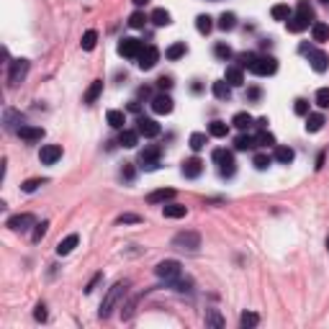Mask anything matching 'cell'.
I'll return each instance as SVG.
<instances>
[{
	"instance_id": "6da1fadb",
	"label": "cell",
	"mask_w": 329,
	"mask_h": 329,
	"mask_svg": "<svg viewBox=\"0 0 329 329\" xmlns=\"http://www.w3.org/2000/svg\"><path fill=\"white\" fill-rule=\"evenodd\" d=\"M124 293H126V283H116L113 288H108L106 298H103V304H100V317H103V319H108V317H111L113 306L118 304V298H121Z\"/></svg>"
},
{
	"instance_id": "7a4b0ae2",
	"label": "cell",
	"mask_w": 329,
	"mask_h": 329,
	"mask_svg": "<svg viewBox=\"0 0 329 329\" xmlns=\"http://www.w3.org/2000/svg\"><path fill=\"white\" fill-rule=\"evenodd\" d=\"M211 157H214V162L219 164L221 177H232V175L237 172V164H234V157H232L229 149H214Z\"/></svg>"
},
{
	"instance_id": "3957f363",
	"label": "cell",
	"mask_w": 329,
	"mask_h": 329,
	"mask_svg": "<svg viewBox=\"0 0 329 329\" xmlns=\"http://www.w3.org/2000/svg\"><path fill=\"white\" fill-rule=\"evenodd\" d=\"M172 247L177 249H188V252H196L201 247V234L198 232H180V234H175L172 237Z\"/></svg>"
},
{
	"instance_id": "277c9868",
	"label": "cell",
	"mask_w": 329,
	"mask_h": 329,
	"mask_svg": "<svg viewBox=\"0 0 329 329\" xmlns=\"http://www.w3.org/2000/svg\"><path fill=\"white\" fill-rule=\"evenodd\" d=\"M180 262L177 260H164V262H160L157 267H155V275L157 278H162V280H175V278H180Z\"/></svg>"
},
{
	"instance_id": "5b68a950",
	"label": "cell",
	"mask_w": 329,
	"mask_h": 329,
	"mask_svg": "<svg viewBox=\"0 0 329 329\" xmlns=\"http://www.w3.org/2000/svg\"><path fill=\"white\" fill-rule=\"evenodd\" d=\"M301 52H304V54H309V65H311V70H314V72H324V70L329 67V57H327L324 52L311 49V47H306V44H301Z\"/></svg>"
},
{
	"instance_id": "8992f818",
	"label": "cell",
	"mask_w": 329,
	"mask_h": 329,
	"mask_svg": "<svg viewBox=\"0 0 329 329\" xmlns=\"http://www.w3.org/2000/svg\"><path fill=\"white\" fill-rule=\"evenodd\" d=\"M28 67H31V65H28V59H13V62H10V72H8V85L16 87L26 78Z\"/></svg>"
},
{
	"instance_id": "52a82bcc",
	"label": "cell",
	"mask_w": 329,
	"mask_h": 329,
	"mask_svg": "<svg viewBox=\"0 0 329 329\" xmlns=\"http://www.w3.org/2000/svg\"><path fill=\"white\" fill-rule=\"evenodd\" d=\"M142 49H144V44L139 41V39H121V44H118V54L121 57H129V59H137L139 54H142Z\"/></svg>"
},
{
	"instance_id": "ba28073f",
	"label": "cell",
	"mask_w": 329,
	"mask_h": 329,
	"mask_svg": "<svg viewBox=\"0 0 329 329\" xmlns=\"http://www.w3.org/2000/svg\"><path fill=\"white\" fill-rule=\"evenodd\" d=\"M275 70H278L275 57H260V54H257L255 62H252V67H249V72H255V75H273Z\"/></svg>"
},
{
	"instance_id": "9c48e42d",
	"label": "cell",
	"mask_w": 329,
	"mask_h": 329,
	"mask_svg": "<svg viewBox=\"0 0 329 329\" xmlns=\"http://www.w3.org/2000/svg\"><path fill=\"white\" fill-rule=\"evenodd\" d=\"M8 227L13 232H28L31 227H36V219H34V214H16L8 219Z\"/></svg>"
},
{
	"instance_id": "30bf717a",
	"label": "cell",
	"mask_w": 329,
	"mask_h": 329,
	"mask_svg": "<svg viewBox=\"0 0 329 329\" xmlns=\"http://www.w3.org/2000/svg\"><path fill=\"white\" fill-rule=\"evenodd\" d=\"M157 59H160L157 47H144V49H142V54L137 57V65H139L142 70H152V67L157 65Z\"/></svg>"
},
{
	"instance_id": "8fae6325",
	"label": "cell",
	"mask_w": 329,
	"mask_h": 329,
	"mask_svg": "<svg viewBox=\"0 0 329 329\" xmlns=\"http://www.w3.org/2000/svg\"><path fill=\"white\" fill-rule=\"evenodd\" d=\"M137 131H139V137L155 139V137H160V124L152 121V118H139V121H137Z\"/></svg>"
},
{
	"instance_id": "7c38bea8",
	"label": "cell",
	"mask_w": 329,
	"mask_h": 329,
	"mask_svg": "<svg viewBox=\"0 0 329 329\" xmlns=\"http://www.w3.org/2000/svg\"><path fill=\"white\" fill-rule=\"evenodd\" d=\"M59 157H62V147H59V144H44L41 152H39V160L44 164H54Z\"/></svg>"
},
{
	"instance_id": "4fadbf2b",
	"label": "cell",
	"mask_w": 329,
	"mask_h": 329,
	"mask_svg": "<svg viewBox=\"0 0 329 329\" xmlns=\"http://www.w3.org/2000/svg\"><path fill=\"white\" fill-rule=\"evenodd\" d=\"M172 108H175V106H172V98H170V95L162 93V95H155V98H152V111H155V113L164 116V113H172Z\"/></svg>"
},
{
	"instance_id": "5bb4252c",
	"label": "cell",
	"mask_w": 329,
	"mask_h": 329,
	"mask_svg": "<svg viewBox=\"0 0 329 329\" xmlns=\"http://www.w3.org/2000/svg\"><path fill=\"white\" fill-rule=\"evenodd\" d=\"M201 172H203V160L190 157V160L183 162V175H185V177H198Z\"/></svg>"
},
{
	"instance_id": "9a60e30c",
	"label": "cell",
	"mask_w": 329,
	"mask_h": 329,
	"mask_svg": "<svg viewBox=\"0 0 329 329\" xmlns=\"http://www.w3.org/2000/svg\"><path fill=\"white\" fill-rule=\"evenodd\" d=\"M3 118H5V129H8V131H16V134L21 131V126H23V116H21L18 111H13V108H8Z\"/></svg>"
},
{
	"instance_id": "2e32d148",
	"label": "cell",
	"mask_w": 329,
	"mask_h": 329,
	"mask_svg": "<svg viewBox=\"0 0 329 329\" xmlns=\"http://www.w3.org/2000/svg\"><path fill=\"white\" fill-rule=\"evenodd\" d=\"M80 242V237L78 234H67L65 239H59V245H57V255H70V252L78 247Z\"/></svg>"
},
{
	"instance_id": "e0dca14e",
	"label": "cell",
	"mask_w": 329,
	"mask_h": 329,
	"mask_svg": "<svg viewBox=\"0 0 329 329\" xmlns=\"http://www.w3.org/2000/svg\"><path fill=\"white\" fill-rule=\"evenodd\" d=\"M175 198V190L172 188H160V190H152L147 196V203H164V201H172Z\"/></svg>"
},
{
	"instance_id": "ac0fdd59",
	"label": "cell",
	"mask_w": 329,
	"mask_h": 329,
	"mask_svg": "<svg viewBox=\"0 0 329 329\" xmlns=\"http://www.w3.org/2000/svg\"><path fill=\"white\" fill-rule=\"evenodd\" d=\"M18 137L26 139V142H41L44 139V129L41 126H21Z\"/></svg>"
},
{
	"instance_id": "d6986e66",
	"label": "cell",
	"mask_w": 329,
	"mask_h": 329,
	"mask_svg": "<svg viewBox=\"0 0 329 329\" xmlns=\"http://www.w3.org/2000/svg\"><path fill=\"white\" fill-rule=\"evenodd\" d=\"M211 93H214V98H219V100H229L232 85H229L227 80H216V82L211 85Z\"/></svg>"
},
{
	"instance_id": "ffe728a7",
	"label": "cell",
	"mask_w": 329,
	"mask_h": 329,
	"mask_svg": "<svg viewBox=\"0 0 329 329\" xmlns=\"http://www.w3.org/2000/svg\"><path fill=\"white\" fill-rule=\"evenodd\" d=\"M224 80H227L232 87H239V85H242L245 82V75H242V67H227V75H224Z\"/></svg>"
},
{
	"instance_id": "44dd1931",
	"label": "cell",
	"mask_w": 329,
	"mask_h": 329,
	"mask_svg": "<svg viewBox=\"0 0 329 329\" xmlns=\"http://www.w3.org/2000/svg\"><path fill=\"white\" fill-rule=\"evenodd\" d=\"M100 93H103V80H93V85L85 90V95H82V100L90 106V103H95L98 98H100Z\"/></svg>"
},
{
	"instance_id": "7402d4cb",
	"label": "cell",
	"mask_w": 329,
	"mask_h": 329,
	"mask_svg": "<svg viewBox=\"0 0 329 329\" xmlns=\"http://www.w3.org/2000/svg\"><path fill=\"white\" fill-rule=\"evenodd\" d=\"M162 214L167 216V219H183V216L188 214V208L180 206V203H167V206L162 208Z\"/></svg>"
},
{
	"instance_id": "603a6c76",
	"label": "cell",
	"mask_w": 329,
	"mask_h": 329,
	"mask_svg": "<svg viewBox=\"0 0 329 329\" xmlns=\"http://www.w3.org/2000/svg\"><path fill=\"white\" fill-rule=\"evenodd\" d=\"M137 142H139V131H129V129H124V131H121V137H118V144L126 147V149L137 147Z\"/></svg>"
},
{
	"instance_id": "cb8c5ba5",
	"label": "cell",
	"mask_w": 329,
	"mask_h": 329,
	"mask_svg": "<svg viewBox=\"0 0 329 329\" xmlns=\"http://www.w3.org/2000/svg\"><path fill=\"white\" fill-rule=\"evenodd\" d=\"M149 21H152L155 26H170V23H172L170 13L164 10V8H157V10H152V16H149Z\"/></svg>"
},
{
	"instance_id": "d4e9b609",
	"label": "cell",
	"mask_w": 329,
	"mask_h": 329,
	"mask_svg": "<svg viewBox=\"0 0 329 329\" xmlns=\"http://www.w3.org/2000/svg\"><path fill=\"white\" fill-rule=\"evenodd\" d=\"M322 126H324V116L322 113H309L306 116V131L317 134V131H322Z\"/></svg>"
},
{
	"instance_id": "484cf974",
	"label": "cell",
	"mask_w": 329,
	"mask_h": 329,
	"mask_svg": "<svg viewBox=\"0 0 329 329\" xmlns=\"http://www.w3.org/2000/svg\"><path fill=\"white\" fill-rule=\"evenodd\" d=\"M160 152H162V149L157 144H149V147H144L142 152H139V162H157Z\"/></svg>"
},
{
	"instance_id": "4316f807",
	"label": "cell",
	"mask_w": 329,
	"mask_h": 329,
	"mask_svg": "<svg viewBox=\"0 0 329 329\" xmlns=\"http://www.w3.org/2000/svg\"><path fill=\"white\" fill-rule=\"evenodd\" d=\"M257 147V142L249 137V134H239V137L234 139V149H239V152H247V149Z\"/></svg>"
},
{
	"instance_id": "83f0119b",
	"label": "cell",
	"mask_w": 329,
	"mask_h": 329,
	"mask_svg": "<svg viewBox=\"0 0 329 329\" xmlns=\"http://www.w3.org/2000/svg\"><path fill=\"white\" fill-rule=\"evenodd\" d=\"M286 26H288L291 34H301L304 28H309V21H304L301 16H291V18L286 21Z\"/></svg>"
},
{
	"instance_id": "f1b7e54d",
	"label": "cell",
	"mask_w": 329,
	"mask_h": 329,
	"mask_svg": "<svg viewBox=\"0 0 329 329\" xmlns=\"http://www.w3.org/2000/svg\"><path fill=\"white\" fill-rule=\"evenodd\" d=\"M106 121H108L113 129H124L126 116H124V111H108V113H106Z\"/></svg>"
},
{
	"instance_id": "f546056e",
	"label": "cell",
	"mask_w": 329,
	"mask_h": 329,
	"mask_svg": "<svg viewBox=\"0 0 329 329\" xmlns=\"http://www.w3.org/2000/svg\"><path fill=\"white\" fill-rule=\"evenodd\" d=\"M293 157H296V152H293L291 147H278V149H275V160H278L280 164H291Z\"/></svg>"
},
{
	"instance_id": "4dcf8cb0",
	"label": "cell",
	"mask_w": 329,
	"mask_h": 329,
	"mask_svg": "<svg viewBox=\"0 0 329 329\" xmlns=\"http://www.w3.org/2000/svg\"><path fill=\"white\" fill-rule=\"evenodd\" d=\"M311 36H314V41H327L329 39V26L327 23H311Z\"/></svg>"
},
{
	"instance_id": "1f68e13d",
	"label": "cell",
	"mask_w": 329,
	"mask_h": 329,
	"mask_svg": "<svg viewBox=\"0 0 329 329\" xmlns=\"http://www.w3.org/2000/svg\"><path fill=\"white\" fill-rule=\"evenodd\" d=\"M296 16H301L304 21H314V8L309 5V0H298V8H296Z\"/></svg>"
},
{
	"instance_id": "d6a6232c",
	"label": "cell",
	"mask_w": 329,
	"mask_h": 329,
	"mask_svg": "<svg viewBox=\"0 0 329 329\" xmlns=\"http://www.w3.org/2000/svg\"><path fill=\"white\" fill-rule=\"evenodd\" d=\"M239 324H242L245 329L257 327V324H260V314H255V311H245L242 317H239Z\"/></svg>"
},
{
	"instance_id": "836d02e7",
	"label": "cell",
	"mask_w": 329,
	"mask_h": 329,
	"mask_svg": "<svg viewBox=\"0 0 329 329\" xmlns=\"http://www.w3.org/2000/svg\"><path fill=\"white\" fill-rule=\"evenodd\" d=\"M232 124H234L239 131H245V129H249V126H252V116H249V113H245V111H242V113H234Z\"/></svg>"
},
{
	"instance_id": "e575fe53",
	"label": "cell",
	"mask_w": 329,
	"mask_h": 329,
	"mask_svg": "<svg viewBox=\"0 0 329 329\" xmlns=\"http://www.w3.org/2000/svg\"><path fill=\"white\" fill-rule=\"evenodd\" d=\"M80 44H82V49H85V52H93V49H95V44H98V31H93V28H90V31H85Z\"/></svg>"
},
{
	"instance_id": "d590c367",
	"label": "cell",
	"mask_w": 329,
	"mask_h": 329,
	"mask_svg": "<svg viewBox=\"0 0 329 329\" xmlns=\"http://www.w3.org/2000/svg\"><path fill=\"white\" fill-rule=\"evenodd\" d=\"M227 131H229V126L224 124V121H211V124H208V134H211V137H216V139L227 137Z\"/></svg>"
},
{
	"instance_id": "8d00e7d4",
	"label": "cell",
	"mask_w": 329,
	"mask_h": 329,
	"mask_svg": "<svg viewBox=\"0 0 329 329\" xmlns=\"http://www.w3.org/2000/svg\"><path fill=\"white\" fill-rule=\"evenodd\" d=\"M196 28L201 34H211V28H214V18L211 16H198L196 18Z\"/></svg>"
},
{
	"instance_id": "74e56055",
	"label": "cell",
	"mask_w": 329,
	"mask_h": 329,
	"mask_svg": "<svg viewBox=\"0 0 329 329\" xmlns=\"http://www.w3.org/2000/svg\"><path fill=\"white\" fill-rule=\"evenodd\" d=\"M185 52H188L185 41H177V44H172V47L167 49V59H180V57H185Z\"/></svg>"
},
{
	"instance_id": "f35d334b",
	"label": "cell",
	"mask_w": 329,
	"mask_h": 329,
	"mask_svg": "<svg viewBox=\"0 0 329 329\" xmlns=\"http://www.w3.org/2000/svg\"><path fill=\"white\" fill-rule=\"evenodd\" d=\"M203 319H206V327H216V329H221V327H224V319L219 317V311H214V309H208Z\"/></svg>"
},
{
	"instance_id": "ab89813d",
	"label": "cell",
	"mask_w": 329,
	"mask_h": 329,
	"mask_svg": "<svg viewBox=\"0 0 329 329\" xmlns=\"http://www.w3.org/2000/svg\"><path fill=\"white\" fill-rule=\"evenodd\" d=\"M234 26H237V16H234V13H224V16L219 18V28H221V31H232Z\"/></svg>"
},
{
	"instance_id": "60d3db41",
	"label": "cell",
	"mask_w": 329,
	"mask_h": 329,
	"mask_svg": "<svg viewBox=\"0 0 329 329\" xmlns=\"http://www.w3.org/2000/svg\"><path fill=\"white\" fill-rule=\"evenodd\" d=\"M270 13H273L275 21H288V18H291V8H288V5H273Z\"/></svg>"
},
{
	"instance_id": "b9f144b4",
	"label": "cell",
	"mask_w": 329,
	"mask_h": 329,
	"mask_svg": "<svg viewBox=\"0 0 329 329\" xmlns=\"http://www.w3.org/2000/svg\"><path fill=\"white\" fill-rule=\"evenodd\" d=\"M144 23H147V16L142 10H137V13H131V16H129V26L131 28H144Z\"/></svg>"
},
{
	"instance_id": "7bdbcfd3",
	"label": "cell",
	"mask_w": 329,
	"mask_h": 329,
	"mask_svg": "<svg viewBox=\"0 0 329 329\" xmlns=\"http://www.w3.org/2000/svg\"><path fill=\"white\" fill-rule=\"evenodd\" d=\"M314 100H317L319 108H329V87H319L317 98H314Z\"/></svg>"
},
{
	"instance_id": "ee69618b",
	"label": "cell",
	"mask_w": 329,
	"mask_h": 329,
	"mask_svg": "<svg viewBox=\"0 0 329 329\" xmlns=\"http://www.w3.org/2000/svg\"><path fill=\"white\" fill-rule=\"evenodd\" d=\"M206 147V134H201V131H196V134H190V149H203Z\"/></svg>"
},
{
	"instance_id": "f6af8a7d",
	"label": "cell",
	"mask_w": 329,
	"mask_h": 329,
	"mask_svg": "<svg viewBox=\"0 0 329 329\" xmlns=\"http://www.w3.org/2000/svg\"><path fill=\"white\" fill-rule=\"evenodd\" d=\"M255 142H257V147H270V144H275V137L270 131H262V134L255 137Z\"/></svg>"
},
{
	"instance_id": "bcb514c9",
	"label": "cell",
	"mask_w": 329,
	"mask_h": 329,
	"mask_svg": "<svg viewBox=\"0 0 329 329\" xmlns=\"http://www.w3.org/2000/svg\"><path fill=\"white\" fill-rule=\"evenodd\" d=\"M47 229H49V221H41V224H36V229H34L31 239H34V242H41V237L47 234Z\"/></svg>"
},
{
	"instance_id": "7dc6e473",
	"label": "cell",
	"mask_w": 329,
	"mask_h": 329,
	"mask_svg": "<svg viewBox=\"0 0 329 329\" xmlns=\"http://www.w3.org/2000/svg\"><path fill=\"white\" fill-rule=\"evenodd\" d=\"M214 54H216L219 59H229V57H232V49L227 47V44H216V47H214Z\"/></svg>"
},
{
	"instance_id": "c3c4849f",
	"label": "cell",
	"mask_w": 329,
	"mask_h": 329,
	"mask_svg": "<svg viewBox=\"0 0 329 329\" xmlns=\"http://www.w3.org/2000/svg\"><path fill=\"white\" fill-rule=\"evenodd\" d=\"M270 157H267V155H255V167L257 170H267V167H270Z\"/></svg>"
},
{
	"instance_id": "681fc988",
	"label": "cell",
	"mask_w": 329,
	"mask_h": 329,
	"mask_svg": "<svg viewBox=\"0 0 329 329\" xmlns=\"http://www.w3.org/2000/svg\"><path fill=\"white\" fill-rule=\"evenodd\" d=\"M293 111H296L298 116H309V103H306L304 98H298V100L293 103Z\"/></svg>"
},
{
	"instance_id": "f907efd6",
	"label": "cell",
	"mask_w": 329,
	"mask_h": 329,
	"mask_svg": "<svg viewBox=\"0 0 329 329\" xmlns=\"http://www.w3.org/2000/svg\"><path fill=\"white\" fill-rule=\"evenodd\" d=\"M44 183H47V180H36V177H34V180H26V183L21 185V190H23V193H34V190H36L39 185H44Z\"/></svg>"
},
{
	"instance_id": "816d5d0a",
	"label": "cell",
	"mask_w": 329,
	"mask_h": 329,
	"mask_svg": "<svg viewBox=\"0 0 329 329\" xmlns=\"http://www.w3.org/2000/svg\"><path fill=\"white\" fill-rule=\"evenodd\" d=\"M255 59H257V54H252V52L247 54V52H245L242 57H239V67H247V70H249V67H252V62H255Z\"/></svg>"
},
{
	"instance_id": "f5cc1de1",
	"label": "cell",
	"mask_w": 329,
	"mask_h": 329,
	"mask_svg": "<svg viewBox=\"0 0 329 329\" xmlns=\"http://www.w3.org/2000/svg\"><path fill=\"white\" fill-rule=\"evenodd\" d=\"M34 317H36V322H44V319H47V306L39 304V306H36V311H34Z\"/></svg>"
},
{
	"instance_id": "db71d44e",
	"label": "cell",
	"mask_w": 329,
	"mask_h": 329,
	"mask_svg": "<svg viewBox=\"0 0 329 329\" xmlns=\"http://www.w3.org/2000/svg\"><path fill=\"white\" fill-rule=\"evenodd\" d=\"M118 221H121V224H139L142 219L137 216V214H124L121 219H118Z\"/></svg>"
},
{
	"instance_id": "11a10c76",
	"label": "cell",
	"mask_w": 329,
	"mask_h": 329,
	"mask_svg": "<svg viewBox=\"0 0 329 329\" xmlns=\"http://www.w3.org/2000/svg\"><path fill=\"white\" fill-rule=\"evenodd\" d=\"M121 177H126V180H134V167H131V164H124Z\"/></svg>"
},
{
	"instance_id": "9f6ffc18",
	"label": "cell",
	"mask_w": 329,
	"mask_h": 329,
	"mask_svg": "<svg viewBox=\"0 0 329 329\" xmlns=\"http://www.w3.org/2000/svg\"><path fill=\"white\" fill-rule=\"evenodd\" d=\"M157 85L162 87V90H170V87H172V80H170V78H160Z\"/></svg>"
},
{
	"instance_id": "6f0895ef",
	"label": "cell",
	"mask_w": 329,
	"mask_h": 329,
	"mask_svg": "<svg viewBox=\"0 0 329 329\" xmlns=\"http://www.w3.org/2000/svg\"><path fill=\"white\" fill-rule=\"evenodd\" d=\"M100 278H103V275H100V273H98V275H95V278H93V280H90V283H87V288H85V293H93V288H95V286H98V280H100Z\"/></svg>"
},
{
	"instance_id": "680465c9",
	"label": "cell",
	"mask_w": 329,
	"mask_h": 329,
	"mask_svg": "<svg viewBox=\"0 0 329 329\" xmlns=\"http://www.w3.org/2000/svg\"><path fill=\"white\" fill-rule=\"evenodd\" d=\"M247 95H249V100H257V98H260V87H249Z\"/></svg>"
},
{
	"instance_id": "91938a15",
	"label": "cell",
	"mask_w": 329,
	"mask_h": 329,
	"mask_svg": "<svg viewBox=\"0 0 329 329\" xmlns=\"http://www.w3.org/2000/svg\"><path fill=\"white\" fill-rule=\"evenodd\" d=\"M157 164H160V162H142V167H144V170H157Z\"/></svg>"
},
{
	"instance_id": "94428289",
	"label": "cell",
	"mask_w": 329,
	"mask_h": 329,
	"mask_svg": "<svg viewBox=\"0 0 329 329\" xmlns=\"http://www.w3.org/2000/svg\"><path fill=\"white\" fill-rule=\"evenodd\" d=\"M131 3H134V5H147L149 0H131Z\"/></svg>"
},
{
	"instance_id": "6125c7cd",
	"label": "cell",
	"mask_w": 329,
	"mask_h": 329,
	"mask_svg": "<svg viewBox=\"0 0 329 329\" xmlns=\"http://www.w3.org/2000/svg\"><path fill=\"white\" fill-rule=\"evenodd\" d=\"M327 249H329V237H327Z\"/></svg>"
},
{
	"instance_id": "be15d7a7",
	"label": "cell",
	"mask_w": 329,
	"mask_h": 329,
	"mask_svg": "<svg viewBox=\"0 0 329 329\" xmlns=\"http://www.w3.org/2000/svg\"><path fill=\"white\" fill-rule=\"evenodd\" d=\"M322 3H329V0H322Z\"/></svg>"
}]
</instances>
